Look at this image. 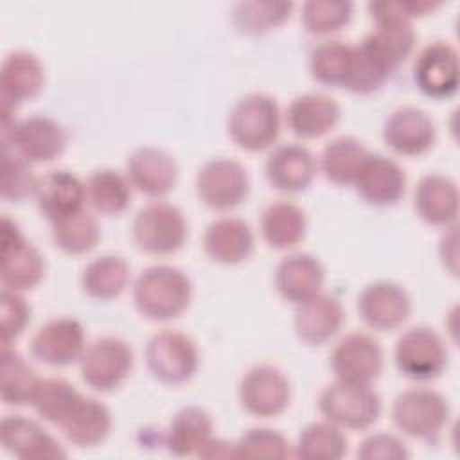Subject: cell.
<instances>
[{"instance_id":"6da1fadb","label":"cell","mask_w":460,"mask_h":460,"mask_svg":"<svg viewBox=\"0 0 460 460\" xmlns=\"http://www.w3.org/2000/svg\"><path fill=\"white\" fill-rule=\"evenodd\" d=\"M192 300V282L180 268L153 264L133 282V302L138 313L155 322L178 318Z\"/></svg>"},{"instance_id":"7a4b0ae2","label":"cell","mask_w":460,"mask_h":460,"mask_svg":"<svg viewBox=\"0 0 460 460\" xmlns=\"http://www.w3.org/2000/svg\"><path fill=\"white\" fill-rule=\"evenodd\" d=\"M230 138L244 151L257 153L271 147L280 135V110L277 101L262 92L243 95L226 120Z\"/></svg>"},{"instance_id":"3957f363","label":"cell","mask_w":460,"mask_h":460,"mask_svg":"<svg viewBox=\"0 0 460 460\" xmlns=\"http://www.w3.org/2000/svg\"><path fill=\"white\" fill-rule=\"evenodd\" d=\"M2 147H9L31 164L52 162L66 147L68 133L63 124L47 115H31L22 120H2Z\"/></svg>"},{"instance_id":"277c9868","label":"cell","mask_w":460,"mask_h":460,"mask_svg":"<svg viewBox=\"0 0 460 460\" xmlns=\"http://www.w3.org/2000/svg\"><path fill=\"white\" fill-rule=\"evenodd\" d=\"M381 397L370 385L334 381L318 397L320 413L341 429H367L381 415Z\"/></svg>"},{"instance_id":"5b68a950","label":"cell","mask_w":460,"mask_h":460,"mask_svg":"<svg viewBox=\"0 0 460 460\" xmlns=\"http://www.w3.org/2000/svg\"><path fill=\"white\" fill-rule=\"evenodd\" d=\"M451 408L437 390L417 386L401 392L392 404V420L399 431L411 438L429 440L447 424Z\"/></svg>"},{"instance_id":"8992f818","label":"cell","mask_w":460,"mask_h":460,"mask_svg":"<svg viewBox=\"0 0 460 460\" xmlns=\"http://www.w3.org/2000/svg\"><path fill=\"white\" fill-rule=\"evenodd\" d=\"M189 234L183 212L167 201H151L142 207L131 225L135 244L151 255L178 252Z\"/></svg>"},{"instance_id":"52a82bcc","label":"cell","mask_w":460,"mask_h":460,"mask_svg":"<svg viewBox=\"0 0 460 460\" xmlns=\"http://www.w3.org/2000/svg\"><path fill=\"white\" fill-rule=\"evenodd\" d=\"M394 361L404 377L431 381L447 367V347L431 327L415 325L397 338Z\"/></svg>"},{"instance_id":"ba28073f","label":"cell","mask_w":460,"mask_h":460,"mask_svg":"<svg viewBox=\"0 0 460 460\" xmlns=\"http://www.w3.org/2000/svg\"><path fill=\"white\" fill-rule=\"evenodd\" d=\"M144 354L149 372L165 385L187 383L199 365V352L194 340L172 329L153 334Z\"/></svg>"},{"instance_id":"9c48e42d","label":"cell","mask_w":460,"mask_h":460,"mask_svg":"<svg viewBox=\"0 0 460 460\" xmlns=\"http://www.w3.org/2000/svg\"><path fill=\"white\" fill-rule=\"evenodd\" d=\"M133 350L122 338L99 336L86 345L79 370L83 381L97 392L119 388L133 370Z\"/></svg>"},{"instance_id":"30bf717a","label":"cell","mask_w":460,"mask_h":460,"mask_svg":"<svg viewBox=\"0 0 460 460\" xmlns=\"http://www.w3.org/2000/svg\"><path fill=\"white\" fill-rule=\"evenodd\" d=\"M45 275L41 253L25 239L22 228L7 216L2 217V268L0 279L5 289L27 291L36 288Z\"/></svg>"},{"instance_id":"8fae6325","label":"cell","mask_w":460,"mask_h":460,"mask_svg":"<svg viewBox=\"0 0 460 460\" xmlns=\"http://www.w3.org/2000/svg\"><path fill=\"white\" fill-rule=\"evenodd\" d=\"M250 190V178L243 164L234 158H212L196 174V192L203 205L212 210L237 207Z\"/></svg>"},{"instance_id":"7c38bea8","label":"cell","mask_w":460,"mask_h":460,"mask_svg":"<svg viewBox=\"0 0 460 460\" xmlns=\"http://www.w3.org/2000/svg\"><path fill=\"white\" fill-rule=\"evenodd\" d=\"M383 349L379 341L361 331L345 334L332 349L329 365L338 381L370 385L383 370Z\"/></svg>"},{"instance_id":"4fadbf2b","label":"cell","mask_w":460,"mask_h":460,"mask_svg":"<svg viewBox=\"0 0 460 460\" xmlns=\"http://www.w3.org/2000/svg\"><path fill=\"white\" fill-rule=\"evenodd\" d=\"M291 397L286 374L268 363L253 365L239 381V401L243 408L261 419L280 415Z\"/></svg>"},{"instance_id":"5bb4252c","label":"cell","mask_w":460,"mask_h":460,"mask_svg":"<svg viewBox=\"0 0 460 460\" xmlns=\"http://www.w3.org/2000/svg\"><path fill=\"white\" fill-rule=\"evenodd\" d=\"M45 83L43 65L29 50L9 52L0 66V113L4 119H14L20 102L40 93Z\"/></svg>"},{"instance_id":"9a60e30c","label":"cell","mask_w":460,"mask_h":460,"mask_svg":"<svg viewBox=\"0 0 460 460\" xmlns=\"http://www.w3.org/2000/svg\"><path fill=\"white\" fill-rule=\"evenodd\" d=\"M84 349V327L70 316L47 320L31 338V354L50 367H66L79 361Z\"/></svg>"},{"instance_id":"2e32d148","label":"cell","mask_w":460,"mask_h":460,"mask_svg":"<svg viewBox=\"0 0 460 460\" xmlns=\"http://www.w3.org/2000/svg\"><path fill=\"white\" fill-rule=\"evenodd\" d=\"M458 52L442 40L428 43L415 58L413 81L419 90L433 99L451 97L458 88Z\"/></svg>"},{"instance_id":"e0dca14e","label":"cell","mask_w":460,"mask_h":460,"mask_svg":"<svg viewBox=\"0 0 460 460\" xmlns=\"http://www.w3.org/2000/svg\"><path fill=\"white\" fill-rule=\"evenodd\" d=\"M411 311L406 289L392 280L367 284L358 295V313L374 331H394L401 327Z\"/></svg>"},{"instance_id":"ac0fdd59","label":"cell","mask_w":460,"mask_h":460,"mask_svg":"<svg viewBox=\"0 0 460 460\" xmlns=\"http://www.w3.org/2000/svg\"><path fill=\"white\" fill-rule=\"evenodd\" d=\"M383 140L397 155L419 156L433 147L437 128L424 110L401 106L386 117L383 124Z\"/></svg>"},{"instance_id":"d6986e66","label":"cell","mask_w":460,"mask_h":460,"mask_svg":"<svg viewBox=\"0 0 460 460\" xmlns=\"http://www.w3.org/2000/svg\"><path fill=\"white\" fill-rule=\"evenodd\" d=\"M126 176L131 187L142 194L162 198L176 187L178 165L167 151L155 146H142L128 156Z\"/></svg>"},{"instance_id":"ffe728a7","label":"cell","mask_w":460,"mask_h":460,"mask_svg":"<svg viewBox=\"0 0 460 460\" xmlns=\"http://www.w3.org/2000/svg\"><path fill=\"white\" fill-rule=\"evenodd\" d=\"M4 449L22 460L65 458L66 451L47 429L23 415H5L0 422Z\"/></svg>"},{"instance_id":"44dd1931","label":"cell","mask_w":460,"mask_h":460,"mask_svg":"<svg viewBox=\"0 0 460 460\" xmlns=\"http://www.w3.org/2000/svg\"><path fill=\"white\" fill-rule=\"evenodd\" d=\"M358 194L374 207H392L404 196L406 174L394 160L370 153L354 181Z\"/></svg>"},{"instance_id":"7402d4cb","label":"cell","mask_w":460,"mask_h":460,"mask_svg":"<svg viewBox=\"0 0 460 460\" xmlns=\"http://www.w3.org/2000/svg\"><path fill=\"white\" fill-rule=\"evenodd\" d=\"M318 162L302 144L289 142L277 146L266 158V178L282 192L305 190L314 180Z\"/></svg>"},{"instance_id":"603a6c76","label":"cell","mask_w":460,"mask_h":460,"mask_svg":"<svg viewBox=\"0 0 460 460\" xmlns=\"http://www.w3.org/2000/svg\"><path fill=\"white\" fill-rule=\"evenodd\" d=\"M417 216L433 226H451L458 216V187L444 174H426L413 190Z\"/></svg>"},{"instance_id":"cb8c5ba5","label":"cell","mask_w":460,"mask_h":460,"mask_svg":"<svg viewBox=\"0 0 460 460\" xmlns=\"http://www.w3.org/2000/svg\"><path fill=\"white\" fill-rule=\"evenodd\" d=\"M36 203L40 212L50 221L63 219L83 208L86 201L84 183L70 171H49L38 180Z\"/></svg>"},{"instance_id":"d4e9b609","label":"cell","mask_w":460,"mask_h":460,"mask_svg":"<svg viewBox=\"0 0 460 460\" xmlns=\"http://www.w3.org/2000/svg\"><path fill=\"white\" fill-rule=\"evenodd\" d=\"M323 280V264L311 253H289L275 268V288L284 300L293 304L318 295Z\"/></svg>"},{"instance_id":"484cf974","label":"cell","mask_w":460,"mask_h":460,"mask_svg":"<svg viewBox=\"0 0 460 460\" xmlns=\"http://www.w3.org/2000/svg\"><path fill=\"white\" fill-rule=\"evenodd\" d=\"M255 237L250 225L239 217L214 219L203 234L205 253L219 264H239L253 252Z\"/></svg>"},{"instance_id":"4316f807","label":"cell","mask_w":460,"mask_h":460,"mask_svg":"<svg viewBox=\"0 0 460 460\" xmlns=\"http://www.w3.org/2000/svg\"><path fill=\"white\" fill-rule=\"evenodd\" d=\"M341 302L327 293H318L300 304L295 311L296 336L307 345L329 341L343 323Z\"/></svg>"},{"instance_id":"83f0119b","label":"cell","mask_w":460,"mask_h":460,"mask_svg":"<svg viewBox=\"0 0 460 460\" xmlns=\"http://www.w3.org/2000/svg\"><path fill=\"white\" fill-rule=\"evenodd\" d=\"M340 104L325 93L296 95L288 110V128L300 138H318L329 133L340 120Z\"/></svg>"},{"instance_id":"f1b7e54d","label":"cell","mask_w":460,"mask_h":460,"mask_svg":"<svg viewBox=\"0 0 460 460\" xmlns=\"http://www.w3.org/2000/svg\"><path fill=\"white\" fill-rule=\"evenodd\" d=\"M59 428L74 446L93 447L110 435L111 413L99 399L81 394Z\"/></svg>"},{"instance_id":"f546056e","label":"cell","mask_w":460,"mask_h":460,"mask_svg":"<svg viewBox=\"0 0 460 460\" xmlns=\"http://www.w3.org/2000/svg\"><path fill=\"white\" fill-rule=\"evenodd\" d=\"M214 422L207 410L185 406L178 410L165 431V447L174 456H192L201 453L212 438Z\"/></svg>"},{"instance_id":"4dcf8cb0","label":"cell","mask_w":460,"mask_h":460,"mask_svg":"<svg viewBox=\"0 0 460 460\" xmlns=\"http://www.w3.org/2000/svg\"><path fill=\"white\" fill-rule=\"evenodd\" d=\"M305 230V212L293 201H273L261 214V234L271 248L288 250L296 246L304 239Z\"/></svg>"},{"instance_id":"1f68e13d","label":"cell","mask_w":460,"mask_h":460,"mask_svg":"<svg viewBox=\"0 0 460 460\" xmlns=\"http://www.w3.org/2000/svg\"><path fill=\"white\" fill-rule=\"evenodd\" d=\"M83 291L95 300L117 298L129 282V264L124 257L104 253L92 259L81 271Z\"/></svg>"},{"instance_id":"d6a6232c","label":"cell","mask_w":460,"mask_h":460,"mask_svg":"<svg viewBox=\"0 0 460 460\" xmlns=\"http://www.w3.org/2000/svg\"><path fill=\"white\" fill-rule=\"evenodd\" d=\"M370 151L354 137H336L322 149L318 167L336 185H354Z\"/></svg>"},{"instance_id":"836d02e7","label":"cell","mask_w":460,"mask_h":460,"mask_svg":"<svg viewBox=\"0 0 460 460\" xmlns=\"http://www.w3.org/2000/svg\"><path fill=\"white\" fill-rule=\"evenodd\" d=\"M86 203L102 216L122 214L131 201L128 176L115 169H97L84 181Z\"/></svg>"},{"instance_id":"e575fe53","label":"cell","mask_w":460,"mask_h":460,"mask_svg":"<svg viewBox=\"0 0 460 460\" xmlns=\"http://www.w3.org/2000/svg\"><path fill=\"white\" fill-rule=\"evenodd\" d=\"M354 45L341 40H327L309 54V72L320 84L345 88L352 68Z\"/></svg>"},{"instance_id":"d590c367","label":"cell","mask_w":460,"mask_h":460,"mask_svg":"<svg viewBox=\"0 0 460 460\" xmlns=\"http://www.w3.org/2000/svg\"><path fill=\"white\" fill-rule=\"evenodd\" d=\"M40 383L34 368L27 359L11 349V345H2V368H0V392L2 401L9 406L29 404L32 394Z\"/></svg>"},{"instance_id":"8d00e7d4","label":"cell","mask_w":460,"mask_h":460,"mask_svg":"<svg viewBox=\"0 0 460 460\" xmlns=\"http://www.w3.org/2000/svg\"><path fill=\"white\" fill-rule=\"evenodd\" d=\"M293 455L304 460H340L347 455V437L327 419L311 422L300 431Z\"/></svg>"},{"instance_id":"74e56055","label":"cell","mask_w":460,"mask_h":460,"mask_svg":"<svg viewBox=\"0 0 460 460\" xmlns=\"http://www.w3.org/2000/svg\"><path fill=\"white\" fill-rule=\"evenodd\" d=\"M101 228L97 219L84 208L52 223L54 244L70 255L88 253L97 246Z\"/></svg>"},{"instance_id":"f35d334b","label":"cell","mask_w":460,"mask_h":460,"mask_svg":"<svg viewBox=\"0 0 460 460\" xmlns=\"http://www.w3.org/2000/svg\"><path fill=\"white\" fill-rule=\"evenodd\" d=\"M293 2H273V0H250L234 5L232 22L244 34H264L282 25L291 11Z\"/></svg>"},{"instance_id":"ab89813d","label":"cell","mask_w":460,"mask_h":460,"mask_svg":"<svg viewBox=\"0 0 460 460\" xmlns=\"http://www.w3.org/2000/svg\"><path fill=\"white\" fill-rule=\"evenodd\" d=\"M79 395L81 392L63 377H40L29 404L43 420L59 426Z\"/></svg>"},{"instance_id":"60d3db41","label":"cell","mask_w":460,"mask_h":460,"mask_svg":"<svg viewBox=\"0 0 460 460\" xmlns=\"http://www.w3.org/2000/svg\"><path fill=\"white\" fill-rule=\"evenodd\" d=\"M352 9L349 0H309L302 4L300 22L309 34L327 36L350 22Z\"/></svg>"},{"instance_id":"b9f144b4","label":"cell","mask_w":460,"mask_h":460,"mask_svg":"<svg viewBox=\"0 0 460 460\" xmlns=\"http://www.w3.org/2000/svg\"><path fill=\"white\" fill-rule=\"evenodd\" d=\"M38 180L31 162L9 147H2V198L7 201H22L36 192Z\"/></svg>"},{"instance_id":"7bdbcfd3","label":"cell","mask_w":460,"mask_h":460,"mask_svg":"<svg viewBox=\"0 0 460 460\" xmlns=\"http://www.w3.org/2000/svg\"><path fill=\"white\" fill-rule=\"evenodd\" d=\"M235 458H286L291 455L288 438L271 428H250L234 442Z\"/></svg>"},{"instance_id":"ee69618b","label":"cell","mask_w":460,"mask_h":460,"mask_svg":"<svg viewBox=\"0 0 460 460\" xmlns=\"http://www.w3.org/2000/svg\"><path fill=\"white\" fill-rule=\"evenodd\" d=\"M31 322V305L20 291L2 289L0 293V334L2 345H11Z\"/></svg>"},{"instance_id":"f6af8a7d","label":"cell","mask_w":460,"mask_h":460,"mask_svg":"<svg viewBox=\"0 0 460 460\" xmlns=\"http://www.w3.org/2000/svg\"><path fill=\"white\" fill-rule=\"evenodd\" d=\"M408 456L406 444L390 433H372L358 447V458L363 460H404Z\"/></svg>"}]
</instances>
